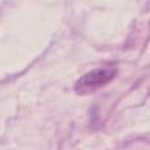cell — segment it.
Segmentation results:
<instances>
[{"label":"cell","mask_w":150,"mask_h":150,"mask_svg":"<svg viewBox=\"0 0 150 150\" xmlns=\"http://www.w3.org/2000/svg\"><path fill=\"white\" fill-rule=\"evenodd\" d=\"M116 69L112 67H101L83 74L75 83L74 91L79 95H88L109 83L116 76Z\"/></svg>","instance_id":"obj_1"}]
</instances>
